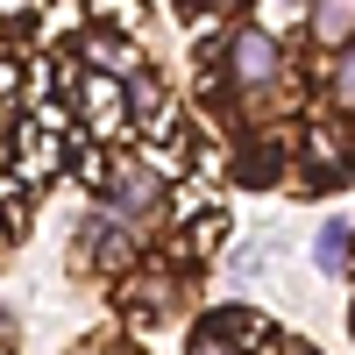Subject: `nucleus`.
<instances>
[{
	"instance_id": "9d476101",
	"label": "nucleus",
	"mask_w": 355,
	"mask_h": 355,
	"mask_svg": "<svg viewBox=\"0 0 355 355\" xmlns=\"http://www.w3.org/2000/svg\"><path fill=\"white\" fill-rule=\"evenodd\" d=\"M85 57H93V64H107V71H114V64H128V50L114 43V36H93V43H85Z\"/></svg>"
},
{
	"instance_id": "9b49d317",
	"label": "nucleus",
	"mask_w": 355,
	"mask_h": 355,
	"mask_svg": "<svg viewBox=\"0 0 355 355\" xmlns=\"http://www.w3.org/2000/svg\"><path fill=\"white\" fill-rule=\"evenodd\" d=\"M227 234V214H206V220H192V242H220Z\"/></svg>"
},
{
	"instance_id": "ddd939ff",
	"label": "nucleus",
	"mask_w": 355,
	"mask_h": 355,
	"mask_svg": "<svg viewBox=\"0 0 355 355\" xmlns=\"http://www.w3.org/2000/svg\"><path fill=\"white\" fill-rule=\"evenodd\" d=\"M0 327H8V306H0Z\"/></svg>"
},
{
	"instance_id": "f03ea898",
	"label": "nucleus",
	"mask_w": 355,
	"mask_h": 355,
	"mask_svg": "<svg viewBox=\"0 0 355 355\" xmlns=\"http://www.w3.org/2000/svg\"><path fill=\"white\" fill-rule=\"evenodd\" d=\"M157 192H164L157 171H142V164H121V171H114V214H121V220H142V214L157 206Z\"/></svg>"
},
{
	"instance_id": "20e7f679",
	"label": "nucleus",
	"mask_w": 355,
	"mask_h": 355,
	"mask_svg": "<svg viewBox=\"0 0 355 355\" xmlns=\"http://www.w3.org/2000/svg\"><path fill=\"white\" fill-rule=\"evenodd\" d=\"M85 114H93V128L114 135V128H128V93L114 78H85Z\"/></svg>"
},
{
	"instance_id": "39448f33",
	"label": "nucleus",
	"mask_w": 355,
	"mask_h": 355,
	"mask_svg": "<svg viewBox=\"0 0 355 355\" xmlns=\"http://www.w3.org/2000/svg\"><path fill=\"white\" fill-rule=\"evenodd\" d=\"M306 8H313V36L320 43H355V0H306Z\"/></svg>"
},
{
	"instance_id": "f257e3e1",
	"label": "nucleus",
	"mask_w": 355,
	"mask_h": 355,
	"mask_svg": "<svg viewBox=\"0 0 355 355\" xmlns=\"http://www.w3.org/2000/svg\"><path fill=\"white\" fill-rule=\"evenodd\" d=\"M227 71H234V85L263 93V85L284 78V50L263 36V28H234V43H227Z\"/></svg>"
},
{
	"instance_id": "1a4fd4ad",
	"label": "nucleus",
	"mask_w": 355,
	"mask_h": 355,
	"mask_svg": "<svg viewBox=\"0 0 355 355\" xmlns=\"http://www.w3.org/2000/svg\"><path fill=\"white\" fill-rule=\"evenodd\" d=\"M192 355H242V348H234V334H220L214 320H206V327H199V341H192Z\"/></svg>"
},
{
	"instance_id": "6e6552de",
	"label": "nucleus",
	"mask_w": 355,
	"mask_h": 355,
	"mask_svg": "<svg viewBox=\"0 0 355 355\" xmlns=\"http://www.w3.org/2000/svg\"><path fill=\"white\" fill-rule=\"evenodd\" d=\"M327 93L341 100V107H355V43H341V64H334V85Z\"/></svg>"
},
{
	"instance_id": "423d86ee",
	"label": "nucleus",
	"mask_w": 355,
	"mask_h": 355,
	"mask_svg": "<svg viewBox=\"0 0 355 355\" xmlns=\"http://www.w3.org/2000/svg\"><path fill=\"white\" fill-rule=\"evenodd\" d=\"M348 242H355L348 220H327V227L313 234V270H320V277H341V270H348V256H355Z\"/></svg>"
},
{
	"instance_id": "f8f14e48",
	"label": "nucleus",
	"mask_w": 355,
	"mask_h": 355,
	"mask_svg": "<svg viewBox=\"0 0 355 355\" xmlns=\"http://www.w3.org/2000/svg\"><path fill=\"white\" fill-rule=\"evenodd\" d=\"M192 8H220V15H227V8H242V0H192Z\"/></svg>"
},
{
	"instance_id": "0eeeda50",
	"label": "nucleus",
	"mask_w": 355,
	"mask_h": 355,
	"mask_svg": "<svg viewBox=\"0 0 355 355\" xmlns=\"http://www.w3.org/2000/svg\"><path fill=\"white\" fill-rule=\"evenodd\" d=\"M128 114H135V121H157V114H164V85H157L150 71L128 78Z\"/></svg>"
},
{
	"instance_id": "7ed1b4c3",
	"label": "nucleus",
	"mask_w": 355,
	"mask_h": 355,
	"mask_svg": "<svg viewBox=\"0 0 355 355\" xmlns=\"http://www.w3.org/2000/svg\"><path fill=\"white\" fill-rule=\"evenodd\" d=\"M85 249H93V263H107V270H128V263H135L128 227H121V220H107V214L85 220Z\"/></svg>"
}]
</instances>
